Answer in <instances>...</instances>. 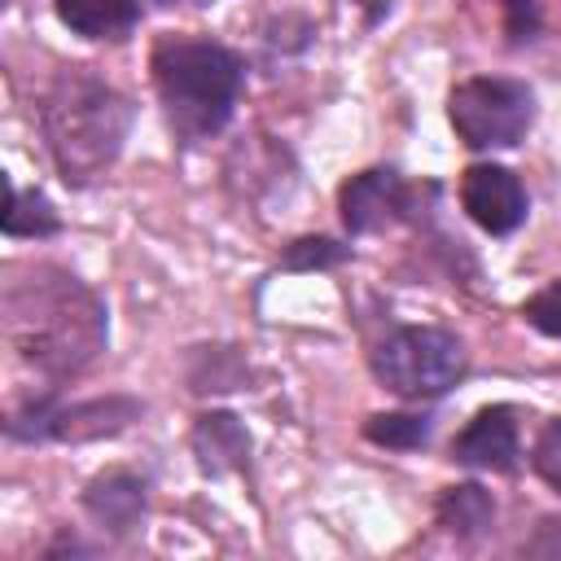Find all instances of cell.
<instances>
[{
	"label": "cell",
	"instance_id": "cell-1",
	"mask_svg": "<svg viewBox=\"0 0 561 561\" xmlns=\"http://www.w3.org/2000/svg\"><path fill=\"white\" fill-rule=\"evenodd\" d=\"M0 311L9 346L53 381L83 373L110 337L105 302L96 298V289H88L79 276L53 263L13 272Z\"/></svg>",
	"mask_w": 561,
	"mask_h": 561
},
{
	"label": "cell",
	"instance_id": "cell-2",
	"mask_svg": "<svg viewBox=\"0 0 561 561\" xmlns=\"http://www.w3.org/2000/svg\"><path fill=\"white\" fill-rule=\"evenodd\" d=\"M131 101L110 88L88 66L61 70L39 105V127L48 140V153L66 184L88 188L96 184L123 153V140L131 131Z\"/></svg>",
	"mask_w": 561,
	"mask_h": 561
},
{
	"label": "cell",
	"instance_id": "cell-3",
	"mask_svg": "<svg viewBox=\"0 0 561 561\" xmlns=\"http://www.w3.org/2000/svg\"><path fill=\"white\" fill-rule=\"evenodd\" d=\"M153 83L167 105L171 127L184 140L215 136L241 96L245 83V61L215 39H193V35H167L153 48Z\"/></svg>",
	"mask_w": 561,
	"mask_h": 561
},
{
	"label": "cell",
	"instance_id": "cell-4",
	"mask_svg": "<svg viewBox=\"0 0 561 561\" xmlns=\"http://www.w3.org/2000/svg\"><path fill=\"white\" fill-rule=\"evenodd\" d=\"M469 368V351L456 333L434 324H408L377 342L373 373L399 399H438Z\"/></svg>",
	"mask_w": 561,
	"mask_h": 561
},
{
	"label": "cell",
	"instance_id": "cell-5",
	"mask_svg": "<svg viewBox=\"0 0 561 561\" xmlns=\"http://www.w3.org/2000/svg\"><path fill=\"white\" fill-rule=\"evenodd\" d=\"M447 118L469 149H513L535 123V92L522 79L478 75L451 88Z\"/></svg>",
	"mask_w": 561,
	"mask_h": 561
},
{
	"label": "cell",
	"instance_id": "cell-6",
	"mask_svg": "<svg viewBox=\"0 0 561 561\" xmlns=\"http://www.w3.org/2000/svg\"><path fill=\"white\" fill-rule=\"evenodd\" d=\"M140 399L131 394H105V399H79V403H57L53 390L31 399L26 408H18L4 421V434L18 443H92V438H110L118 430H127L140 416Z\"/></svg>",
	"mask_w": 561,
	"mask_h": 561
},
{
	"label": "cell",
	"instance_id": "cell-7",
	"mask_svg": "<svg viewBox=\"0 0 561 561\" xmlns=\"http://www.w3.org/2000/svg\"><path fill=\"white\" fill-rule=\"evenodd\" d=\"M460 206L482 232L504 237V232L522 228V219H526V188L508 167L473 162L460 175Z\"/></svg>",
	"mask_w": 561,
	"mask_h": 561
},
{
	"label": "cell",
	"instance_id": "cell-8",
	"mask_svg": "<svg viewBox=\"0 0 561 561\" xmlns=\"http://www.w3.org/2000/svg\"><path fill=\"white\" fill-rule=\"evenodd\" d=\"M337 206H342L346 232L368 237V232H381V228L412 215V188L399 180V171L373 167V171H359L342 184Z\"/></svg>",
	"mask_w": 561,
	"mask_h": 561
},
{
	"label": "cell",
	"instance_id": "cell-9",
	"mask_svg": "<svg viewBox=\"0 0 561 561\" xmlns=\"http://www.w3.org/2000/svg\"><path fill=\"white\" fill-rule=\"evenodd\" d=\"M451 460L469 465V469H491V473H508L517 465V412L508 403L482 408L451 443Z\"/></svg>",
	"mask_w": 561,
	"mask_h": 561
},
{
	"label": "cell",
	"instance_id": "cell-10",
	"mask_svg": "<svg viewBox=\"0 0 561 561\" xmlns=\"http://www.w3.org/2000/svg\"><path fill=\"white\" fill-rule=\"evenodd\" d=\"M83 508L101 530L131 535L149 513V482L131 469H105L83 486Z\"/></svg>",
	"mask_w": 561,
	"mask_h": 561
},
{
	"label": "cell",
	"instance_id": "cell-11",
	"mask_svg": "<svg viewBox=\"0 0 561 561\" xmlns=\"http://www.w3.org/2000/svg\"><path fill=\"white\" fill-rule=\"evenodd\" d=\"M193 456L206 478H224L228 469L250 465V430L232 412H202L193 425Z\"/></svg>",
	"mask_w": 561,
	"mask_h": 561
},
{
	"label": "cell",
	"instance_id": "cell-12",
	"mask_svg": "<svg viewBox=\"0 0 561 561\" xmlns=\"http://www.w3.org/2000/svg\"><path fill=\"white\" fill-rule=\"evenodd\" d=\"M53 9L83 39H127L140 22L136 0H53Z\"/></svg>",
	"mask_w": 561,
	"mask_h": 561
},
{
	"label": "cell",
	"instance_id": "cell-13",
	"mask_svg": "<svg viewBox=\"0 0 561 561\" xmlns=\"http://www.w3.org/2000/svg\"><path fill=\"white\" fill-rule=\"evenodd\" d=\"M434 517L447 535L456 539H478L491 530L495 522V500L478 486V482H456V486H443L438 504H434Z\"/></svg>",
	"mask_w": 561,
	"mask_h": 561
},
{
	"label": "cell",
	"instance_id": "cell-14",
	"mask_svg": "<svg viewBox=\"0 0 561 561\" xmlns=\"http://www.w3.org/2000/svg\"><path fill=\"white\" fill-rule=\"evenodd\" d=\"M61 228L53 202L44 193H22L9 184V206H4V237H53Z\"/></svg>",
	"mask_w": 561,
	"mask_h": 561
},
{
	"label": "cell",
	"instance_id": "cell-15",
	"mask_svg": "<svg viewBox=\"0 0 561 561\" xmlns=\"http://www.w3.org/2000/svg\"><path fill=\"white\" fill-rule=\"evenodd\" d=\"M188 381H193L197 394H206V390H237L245 381V364H241V355L232 346H197Z\"/></svg>",
	"mask_w": 561,
	"mask_h": 561
},
{
	"label": "cell",
	"instance_id": "cell-16",
	"mask_svg": "<svg viewBox=\"0 0 561 561\" xmlns=\"http://www.w3.org/2000/svg\"><path fill=\"white\" fill-rule=\"evenodd\" d=\"M364 438L377 447H394V451H412L430 438V416L416 412H373L364 421Z\"/></svg>",
	"mask_w": 561,
	"mask_h": 561
},
{
	"label": "cell",
	"instance_id": "cell-17",
	"mask_svg": "<svg viewBox=\"0 0 561 561\" xmlns=\"http://www.w3.org/2000/svg\"><path fill=\"white\" fill-rule=\"evenodd\" d=\"M351 254V245L333 241V237H298L285 245L280 267L285 272H320V267H337Z\"/></svg>",
	"mask_w": 561,
	"mask_h": 561
},
{
	"label": "cell",
	"instance_id": "cell-18",
	"mask_svg": "<svg viewBox=\"0 0 561 561\" xmlns=\"http://www.w3.org/2000/svg\"><path fill=\"white\" fill-rule=\"evenodd\" d=\"M530 469H535L552 491H561V416L539 430V438H535V447H530Z\"/></svg>",
	"mask_w": 561,
	"mask_h": 561
},
{
	"label": "cell",
	"instance_id": "cell-19",
	"mask_svg": "<svg viewBox=\"0 0 561 561\" xmlns=\"http://www.w3.org/2000/svg\"><path fill=\"white\" fill-rule=\"evenodd\" d=\"M522 316L530 320V329H539L543 337H561V280L543 285L539 294H530L522 302Z\"/></svg>",
	"mask_w": 561,
	"mask_h": 561
},
{
	"label": "cell",
	"instance_id": "cell-20",
	"mask_svg": "<svg viewBox=\"0 0 561 561\" xmlns=\"http://www.w3.org/2000/svg\"><path fill=\"white\" fill-rule=\"evenodd\" d=\"M500 4H504L508 39H513V44L535 39V31H539V4H535V0H500Z\"/></svg>",
	"mask_w": 561,
	"mask_h": 561
},
{
	"label": "cell",
	"instance_id": "cell-21",
	"mask_svg": "<svg viewBox=\"0 0 561 561\" xmlns=\"http://www.w3.org/2000/svg\"><path fill=\"white\" fill-rule=\"evenodd\" d=\"M202 4H206V0H202Z\"/></svg>",
	"mask_w": 561,
	"mask_h": 561
}]
</instances>
